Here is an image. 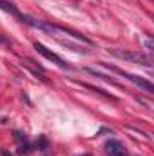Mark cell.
<instances>
[{"mask_svg": "<svg viewBox=\"0 0 154 156\" xmlns=\"http://www.w3.org/2000/svg\"><path fill=\"white\" fill-rule=\"evenodd\" d=\"M105 151H107L109 156H127V151H125L123 144L118 142V140H109L105 144Z\"/></svg>", "mask_w": 154, "mask_h": 156, "instance_id": "cell-5", "label": "cell"}, {"mask_svg": "<svg viewBox=\"0 0 154 156\" xmlns=\"http://www.w3.org/2000/svg\"><path fill=\"white\" fill-rule=\"evenodd\" d=\"M85 71H87L89 75H93V76H96V78H102V80H105V82H109V83H113V85H116V87H121V85H120V83H118L116 80H113V78H111V76H107V75H102V73H100V71H96V69H91V67H87Z\"/></svg>", "mask_w": 154, "mask_h": 156, "instance_id": "cell-6", "label": "cell"}, {"mask_svg": "<svg viewBox=\"0 0 154 156\" xmlns=\"http://www.w3.org/2000/svg\"><path fill=\"white\" fill-rule=\"evenodd\" d=\"M78 85H82V87H85V89H89V91H94V93H98V94H102V96H105V98H111V100H116V96L113 94H109V93H105L103 89H98V87H94V85H89V83H82V82H76Z\"/></svg>", "mask_w": 154, "mask_h": 156, "instance_id": "cell-7", "label": "cell"}, {"mask_svg": "<svg viewBox=\"0 0 154 156\" xmlns=\"http://www.w3.org/2000/svg\"><path fill=\"white\" fill-rule=\"evenodd\" d=\"M35 49L38 51L42 56H45L47 60H51L53 64H56L58 67H62V69H69V66H67V64H65V62H64V60H62L58 55H54L53 51H49V49H47L44 44H40V42H35Z\"/></svg>", "mask_w": 154, "mask_h": 156, "instance_id": "cell-4", "label": "cell"}, {"mask_svg": "<svg viewBox=\"0 0 154 156\" xmlns=\"http://www.w3.org/2000/svg\"><path fill=\"white\" fill-rule=\"evenodd\" d=\"M109 53L116 56V58H121V60H127V62H134V64H140V66H151V58L145 56L143 53L140 51H125V49H109Z\"/></svg>", "mask_w": 154, "mask_h": 156, "instance_id": "cell-1", "label": "cell"}, {"mask_svg": "<svg viewBox=\"0 0 154 156\" xmlns=\"http://www.w3.org/2000/svg\"><path fill=\"white\" fill-rule=\"evenodd\" d=\"M22 66H24V67H27V69H29V71H31L35 76L38 78V80H42V82H47V78H45V75H44V71H38V69H35V67H33V66H31L27 60H24V62H22Z\"/></svg>", "mask_w": 154, "mask_h": 156, "instance_id": "cell-8", "label": "cell"}, {"mask_svg": "<svg viewBox=\"0 0 154 156\" xmlns=\"http://www.w3.org/2000/svg\"><path fill=\"white\" fill-rule=\"evenodd\" d=\"M103 64V62H102ZM105 67H109L111 71H114V73H118L120 76H123V78H127L129 82H132V83H136L140 89H143L145 93H149V94H152L154 93V85L149 82V80H145V78H142V76H136V75H131V73H127V71H123V69H120V67H114V66H111V64H103Z\"/></svg>", "mask_w": 154, "mask_h": 156, "instance_id": "cell-2", "label": "cell"}, {"mask_svg": "<svg viewBox=\"0 0 154 156\" xmlns=\"http://www.w3.org/2000/svg\"><path fill=\"white\" fill-rule=\"evenodd\" d=\"M2 156H13V154H11L9 151H4V153H2Z\"/></svg>", "mask_w": 154, "mask_h": 156, "instance_id": "cell-12", "label": "cell"}, {"mask_svg": "<svg viewBox=\"0 0 154 156\" xmlns=\"http://www.w3.org/2000/svg\"><path fill=\"white\" fill-rule=\"evenodd\" d=\"M15 140H16V144H27V136H26V133H20V131H15Z\"/></svg>", "mask_w": 154, "mask_h": 156, "instance_id": "cell-9", "label": "cell"}, {"mask_svg": "<svg viewBox=\"0 0 154 156\" xmlns=\"http://www.w3.org/2000/svg\"><path fill=\"white\" fill-rule=\"evenodd\" d=\"M145 47H147L149 51H154V42L151 38H147V40H145Z\"/></svg>", "mask_w": 154, "mask_h": 156, "instance_id": "cell-10", "label": "cell"}, {"mask_svg": "<svg viewBox=\"0 0 154 156\" xmlns=\"http://www.w3.org/2000/svg\"><path fill=\"white\" fill-rule=\"evenodd\" d=\"M0 44H9V42H7V38H5L2 33H0Z\"/></svg>", "mask_w": 154, "mask_h": 156, "instance_id": "cell-11", "label": "cell"}, {"mask_svg": "<svg viewBox=\"0 0 154 156\" xmlns=\"http://www.w3.org/2000/svg\"><path fill=\"white\" fill-rule=\"evenodd\" d=\"M42 29L44 31H62V33H65V35H69V37H73V38L76 40H82V42H85V44H89V45H93V40L87 38V37H83L82 33H78L75 29H71V27H67V26H60V24H42Z\"/></svg>", "mask_w": 154, "mask_h": 156, "instance_id": "cell-3", "label": "cell"}]
</instances>
